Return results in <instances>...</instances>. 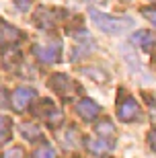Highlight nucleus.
Returning a JSON list of instances; mask_svg holds the SVG:
<instances>
[{
    "instance_id": "nucleus-9",
    "label": "nucleus",
    "mask_w": 156,
    "mask_h": 158,
    "mask_svg": "<svg viewBox=\"0 0 156 158\" xmlns=\"http://www.w3.org/2000/svg\"><path fill=\"white\" fill-rule=\"evenodd\" d=\"M86 148H88V152L97 154V156H105V154H109L113 150V142H107L103 138H93V140L86 142Z\"/></svg>"
},
{
    "instance_id": "nucleus-5",
    "label": "nucleus",
    "mask_w": 156,
    "mask_h": 158,
    "mask_svg": "<svg viewBox=\"0 0 156 158\" xmlns=\"http://www.w3.org/2000/svg\"><path fill=\"white\" fill-rule=\"evenodd\" d=\"M37 97V93H35V88H29V86H19L15 93L11 94V105L12 109L17 113H23L27 107H29V103Z\"/></svg>"
},
{
    "instance_id": "nucleus-12",
    "label": "nucleus",
    "mask_w": 156,
    "mask_h": 158,
    "mask_svg": "<svg viewBox=\"0 0 156 158\" xmlns=\"http://www.w3.org/2000/svg\"><path fill=\"white\" fill-rule=\"evenodd\" d=\"M95 131H97L101 138H111V135L115 134V127H113V123H111V121H107V119H105V121H101L97 125V129H95Z\"/></svg>"
},
{
    "instance_id": "nucleus-6",
    "label": "nucleus",
    "mask_w": 156,
    "mask_h": 158,
    "mask_svg": "<svg viewBox=\"0 0 156 158\" xmlns=\"http://www.w3.org/2000/svg\"><path fill=\"white\" fill-rule=\"evenodd\" d=\"M76 113H78V117H82L84 121H93V119L99 117L101 107H99L93 99H80L76 103Z\"/></svg>"
},
{
    "instance_id": "nucleus-17",
    "label": "nucleus",
    "mask_w": 156,
    "mask_h": 158,
    "mask_svg": "<svg viewBox=\"0 0 156 158\" xmlns=\"http://www.w3.org/2000/svg\"><path fill=\"white\" fill-rule=\"evenodd\" d=\"M84 2H91V4H105L107 0H84Z\"/></svg>"
},
{
    "instance_id": "nucleus-15",
    "label": "nucleus",
    "mask_w": 156,
    "mask_h": 158,
    "mask_svg": "<svg viewBox=\"0 0 156 158\" xmlns=\"http://www.w3.org/2000/svg\"><path fill=\"white\" fill-rule=\"evenodd\" d=\"M23 156H25L23 148H12V150H8L4 154V158H23Z\"/></svg>"
},
{
    "instance_id": "nucleus-13",
    "label": "nucleus",
    "mask_w": 156,
    "mask_h": 158,
    "mask_svg": "<svg viewBox=\"0 0 156 158\" xmlns=\"http://www.w3.org/2000/svg\"><path fill=\"white\" fill-rule=\"evenodd\" d=\"M33 158H56V150H53L49 144H41L33 152Z\"/></svg>"
},
{
    "instance_id": "nucleus-7",
    "label": "nucleus",
    "mask_w": 156,
    "mask_h": 158,
    "mask_svg": "<svg viewBox=\"0 0 156 158\" xmlns=\"http://www.w3.org/2000/svg\"><path fill=\"white\" fill-rule=\"evenodd\" d=\"M21 37H23V33H21L17 27H12V25L4 23V21L0 19V45H12V43H17Z\"/></svg>"
},
{
    "instance_id": "nucleus-4",
    "label": "nucleus",
    "mask_w": 156,
    "mask_h": 158,
    "mask_svg": "<svg viewBox=\"0 0 156 158\" xmlns=\"http://www.w3.org/2000/svg\"><path fill=\"white\" fill-rule=\"evenodd\" d=\"M49 86H52L60 97H64L66 101L72 99V97L80 90V86H78L70 76H66V74H53V78L49 80Z\"/></svg>"
},
{
    "instance_id": "nucleus-1",
    "label": "nucleus",
    "mask_w": 156,
    "mask_h": 158,
    "mask_svg": "<svg viewBox=\"0 0 156 158\" xmlns=\"http://www.w3.org/2000/svg\"><path fill=\"white\" fill-rule=\"evenodd\" d=\"M91 19L103 33H109V35H121L129 27H133V21L129 17H111V15H105L95 8L91 10Z\"/></svg>"
},
{
    "instance_id": "nucleus-8",
    "label": "nucleus",
    "mask_w": 156,
    "mask_h": 158,
    "mask_svg": "<svg viewBox=\"0 0 156 158\" xmlns=\"http://www.w3.org/2000/svg\"><path fill=\"white\" fill-rule=\"evenodd\" d=\"M132 43L133 45H138L140 49H144V52H150L152 47H156V35L152 31H136L132 35Z\"/></svg>"
},
{
    "instance_id": "nucleus-16",
    "label": "nucleus",
    "mask_w": 156,
    "mask_h": 158,
    "mask_svg": "<svg viewBox=\"0 0 156 158\" xmlns=\"http://www.w3.org/2000/svg\"><path fill=\"white\" fill-rule=\"evenodd\" d=\"M148 146H150V150L156 152V129H152L150 134H148Z\"/></svg>"
},
{
    "instance_id": "nucleus-3",
    "label": "nucleus",
    "mask_w": 156,
    "mask_h": 158,
    "mask_svg": "<svg viewBox=\"0 0 156 158\" xmlns=\"http://www.w3.org/2000/svg\"><path fill=\"white\" fill-rule=\"evenodd\" d=\"M117 117L121 119L123 123L138 121V119L142 117V109H140V105L136 103L133 97L125 94V97L119 99V103H117Z\"/></svg>"
},
{
    "instance_id": "nucleus-11",
    "label": "nucleus",
    "mask_w": 156,
    "mask_h": 158,
    "mask_svg": "<svg viewBox=\"0 0 156 158\" xmlns=\"http://www.w3.org/2000/svg\"><path fill=\"white\" fill-rule=\"evenodd\" d=\"M21 134H23L29 142H39L41 138H43L41 129L37 127V125H33V123H23V125H21Z\"/></svg>"
},
{
    "instance_id": "nucleus-14",
    "label": "nucleus",
    "mask_w": 156,
    "mask_h": 158,
    "mask_svg": "<svg viewBox=\"0 0 156 158\" xmlns=\"http://www.w3.org/2000/svg\"><path fill=\"white\" fill-rule=\"evenodd\" d=\"M142 15L156 27V6H144V8H142Z\"/></svg>"
},
{
    "instance_id": "nucleus-2",
    "label": "nucleus",
    "mask_w": 156,
    "mask_h": 158,
    "mask_svg": "<svg viewBox=\"0 0 156 158\" xmlns=\"http://www.w3.org/2000/svg\"><path fill=\"white\" fill-rule=\"evenodd\" d=\"M35 58L43 64H56L62 58V43L60 41H49V43H35L33 45Z\"/></svg>"
},
{
    "instance_id": "nucleus-10",
    "label": "nucleus",
    "mask_w": 156,
    "mask_h": 158,
    "mask_svg": "<svg viewBox=\"0 0 156 158\" xmlns=\"http://www.w3.org/2000/svg\"><path fill=\"white\" fill-rule=\"evenodd\" d=\"M12 135V121L6 115H0V146H4Z\"/></svg>"
}]
</instances>
